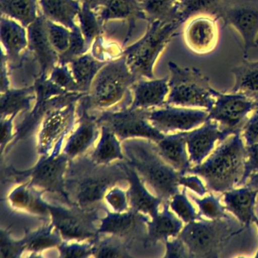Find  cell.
I'll return each mask as SVG.
<instances>
[{"label": "cell", "mask_w": 258, "mask_h": 258, "mask_svg": "<svg viewBox=\"0 0 258 258\" xmlns=\"http://www.w3.org/2000/svg\"><path fill=\"white\" fill-rule=\"evenodd\" d=\"M43 190L25 182L16 187L9 196V201L13 208L27 211L34 215L47 217L49 215V204L43 199Z\"/></svg>", "instance_id": "25"}, {"label": "cell", "mask_w": 258, "mask_h": 258, "mask_svg": "<svg viewBox=\"0 0 258 258\" xmlns=\"http://www.w3.org/2000/svg\"><path fill=\"white\" fill-rule=\"evenodd\" d=\"M70 160L66 176L69 205L82 209L104 208L102 202L110 188L127 179L124 161L97 164L90 157Z\"/></svg>", "instance_id": "1"}, {"label": "cell", "mask_w": 258, "mask_h": 258, "mask_svg": "<svg viewBox=\"0 0 258 258\" xmlns=\"http://www.w3.org/2000/svg\"><path fill=\"white\" fill-rule=\"evenodd\" d=\"M99 238V236L94 241L93 257H133L128 247L120 241L121 238L114 235H110L102 240Z\"/></svg>", "instance_id": "38"}, {"label": "cell", "mask_w": 258, "mask_h": 258, "mask_svg": "<svg viewBox=\"0 0 258 258\" xmlns=\"http://www.w3.org/2000/svg\"><path fill=\"white\" fill-rule=\"evenodd\" d=\"M100 131V125L96 117L89 116L87 111H83L79 126L68 138L61 152L70 160L83 156L96 143Z\"/></svg>", "instance_id": "21"}, {"label": "cell", "mask_w": 258, "mask_h": 258, "mask_svg": "<svg viewBox=\"0 0 258 258\" xmlns=\"http://www.w3.org/2000/svg\"><path fill=\"white\" fill-rule=\"evenodd\" d=\"M124 164L127 175L126 182L129 183L126 194L130 209L145 214L151 219L154 218L159 213V206L163 203L162 199L158 196H154L146 188L145 182L137 171L125 161Z\"/></svg>", "instance_id": "19"}, {"label": "cell", "mask_w": 258, "mask_h": 258, "mask_svg": "<svg viewBox=\"0 0 258 258\" xmlns=\"http://www.w3.org/2000/svg\"><path fill=\"white\" fill-rule=\"evenodd\" d=\"M48 79L68 93H83L68 64H57L49 74Z\"/></svg>", "instance_id": "40"}, {"label": "cell", "mask_w": 258, "mask_h": 258, "mask_svg": "<svg viewBox=\"0 0 258 258\" xmlns=\"http://www.w3.org/2000/svg\"><path fill=\"white\" fill-rule=\"evenodd\" d=\"M47 19L43 14L28 26V49L40 68L39 78L46 79L58 64V53L51 44L46 26Z\"/></svg>", "instance_id": "15"}, {"label": "cell", "mask_w": 258, "mask_h": 258, "mask_svg": "<svg viewBox=\"0 0 258 258\" xmlns=\"http://www.w3.org/2000/svg\"><path fill=\"white\" fill-rule=\"evenodd\" d=\"M79 1H81L82 4H87L96 12L100 10L103 4V0H79Z\"/></svg>", "instance_id": "53"}, {"label": "cell", "mask_w": 258, "mask_h": 258, "mask_svg": "<svg viewBox=\"0 0 258 258\" xmlns=\"http://www.w3.org/2000/svg\"><path fill=\"white\" fill-rule=\"evenodd\" d=\"M169 78L137 80L131 87L134 96L130 107L136 109H153L166 105V96L170 91Z\"/></svg>", "instance_id": "20"}, {"label": "cell", "mask_w": 258, "mask_h": 258, "mask_svg": "<svg viewBox=\"0 0 258 258\" xmlns=\"http://www.w3.org/2000/svg\"><path fill=\"white\" fill-rule=\"evenodd\" d=\"M35 85L19 89H10L1 93L0 114L1 118L10 117L21 111L30 109L33 101L37 98Z\"/></svg>", "instance_id": "30"}, {"label": "cell", "mask_w": 258, "mask_h": 258, "mask_svg": "<svg viewBox=\"0 0 258 258\" xmlns=\"http://www.w3.org/2000/svg\"><path fill=\"white\" fill-rule=\"evenodd\" d=\"M217 19L239 34L244 44L243 56L247 58L258 37V0H231Z\"/></svg>", "instance_id": "12"}, {"label": "cell", "mask_w": 258, "mask_h": 258, "mask_svg": "<svg viewBox=\"0 0 258 258\" xmlns=\"http://www.w3.org/2000/svg\"><path fill=\"white\" fill-rule=\"evenodd\" d=\"M101 137L90 158L97 164H110L124 161L121 142L109 128L100 126Z\"/></svg>", "instance_id": "29"}, {"label": "cell", "mask_w": 258, "mask_h": 258, "mask_svg": "<svg viewBox=\"0 0 258 258\" xmlns=\"http://www.w3.org/2000/svg\"><path fill=\"white\" fill-rule=\"evenodd\" d=\"M217 140L224 141L219 125L211 120H206L205 125L199 129L188 133L186 143L190 160L197 165L202 164L214 149V143Z\"/></svg>", "instance_id": "22"}, {"label": "cell", "mask_w": 258, "mask_h": 258, "mask_svg": "<svg viewBox=\"0 0 258 258\" xmlns=\"http://www.w3.org/2000/svg\"><path fill=\"white\" fill-rule=\"evenodd\" d=\"M170 91L166 105L182 107H201L209 111L215 102V90L210 85L209 78L199 69L180 67L168 63Z\"/></svg>", "instance_id": "7"}, {"label": "cell", "mask_w": 258, "mask_h": 258, "mask_svg": "<svg viewBox=\"0 0 258 258\" xmlns=\"http://www.w3.org/2000/svg\"><path fill=\"white\" fill-rule=\"evenodd\" d=\"M231 0H181L178 5L177 17L183 24L198 16H210L217 19Z\"/></svg>", "instance_id": "33"}, {"label": "cell", "mask_w": 258, "mask_h": 258, "mask_svg": "<svg viewBox=\"0 0 258 258\" xmlns=\"http://www.w3.org/2000/svg\"><path fill=\"white\" fill-rule=\"evenodd\" d=\"M169 203L164 202L162 211L147 223L146 242L155 244L158 241L169 240L170 237L178 236L182 229V223L169 211Z\"/></svg>", "instance_id": "27"}, {"label": "cell", "mask_w": 258, "mask_h": 258, "mask_svg": "<svg viewBox=\"0 0 258 258\" xmlns=\"http://www.w3.org/2000/svg\"><path fill=\"white\" fill-rule=\"evenodd\" d=\"M165 244L166 252L164 256V257H189L188 248L184 241L179 236L172 241L167 240L165 241Z\"/></svg>", "instance_id": "48"}, {"label": "cell", "mask_w": 258, "mask_h": 258, "mask_svg": "<svg viewBox=\"0 0 258 258\" xmlns=\"http://www.w3.org/2000/svg\"><path fill=\"white\" fill-rule=\"evenodd\" d=\"M214 96L215 102L208 111V120L220 123L219 127L225 141L226 137L242 131L247 121L246 116L255 109V100L241 93L225 94L217 90Z\"/></svg>", "instance_id": "10"}, {"label": "cell", "mask_w": 258, "mask_h": 258, "mask_svg": "<svg viewBox=\"0 0 258 258\" xmlns=\"http://www.w3.org/2000/svg\"><path fill=\"white\" fill-rule=\"evenodd\" d=\"M78 19L80 29L84 35L87 46L90 49L96 39L102 35L103 25L99 21L96 11L87 4H83L81 5Z\"/></svg>", "instance_id": "36"}, {"label": "cell", "mask_w": 258, "mask_h": 258, "mask_svg": "<svg viewBox=\"0 0 258 258\" xmlns=\"http://www.w3.org/2000/svg\"><path fill=\"white\" fill-rule=\"evenodd\" d=\"M191 199L199 206L201 215L205 216L211 220L229 218V216L225 212L226 207L220 205V197H215L213 194L204 198L198 199L193 195H190Z\"/></svg>", "instance_id": "41"}, {"label": "cell", "mask_w": 258, "mask_h": 258, "mask_svg": "<svg viewBox=\"0 0 258 258\" xmlns=\"http://www.w3.org/2000/svg\"><path fill=\"white\" fill-rule=\"evenodd\" d=\"M253 222H254V223H256V226H258V218H257V217H256V218L254 219V220H253Z\"/></svg>", "instance_id": "55"}, {"label": "cell", "mask_w": 258, "mask_h": 258, "mask_svg": "<svg viewBox=\"0 0 258 258\" xmlns=\"http://www.w3.org/2000/svg\"><path fill=\"white\" fill-rule=\"evenodd\" d=\"M256 257H258V252H257V253H256Z\"/></svg>", "instance_id": "57"}, {"label": "cell", "mask_w": 258, "mask_h": 258, "mask_svg": "<svg viewBox=\"0 0 258 258\" xmlns=\"http://www.w3.org/2000/svg\"><path fill=\"white\" fill-rule=\"evenodd\" d=\"M148 23L144 35L123 49L126 64L138 79H155L157 60L182 25L178 19H156Z\"/></svg>", "instance_id": "4"}, {"label": "cell", "mask_w": 258, "mask_h": 258, "mask_svg": "<svg viewBox=\"0 0 258 258\" xmlns=\"http://www.w3.org/2000/svg\"><path fill=\"white\" fill-rule=\"evenodd\" d=\"M257 192V190L248 185L224 192L226 209L232 212L246 227H248L256 217L253 207Z\"/></svg>", "instance_id": "26"}, {"label": "cell", "mask_w": 258, "mask_h": 258, "mask_svg": "<svg viewBox=\"0 0 258 258\" xmlns=\"http://www.w3.org/2000/svg\"><path fill=\"white\" fill-rule=\"evenodd\" d=\"M93 56L92 53H85L70 63V69L81 93L87 94L99 71L107 64Z\"/></svg>", "instance_id": "31"}, {"label": "cell", "mask_w": 258, "mask_h": 258, "mask_svg": "<svg viewBox=\"0 0 258 258\" xmlns=\"http://www.w3.org/2000/svg\"><path fill=\"white\" fill-rule=\"evenodd\" d=\"M217 19L210 16L191 18L183 31L187 47L198 55H207L214 51L219 40Z\"/></svg>", "instance_id": "16"}, {"label": "cell", "mask_w": 258, "mask_h": 258, "mask_svg": "<svg viewBox=\"0 0 258 258\" xmlns=\"http://www.w3.org/2000/svg\"><path fill=\"white\" fill-rule=\"evenodd\" d=\"M246 153L244 173L238 185H244L249 177L258 173V143L246 146Z\"/></svg>", "instance_id": "47"}, {"label": "cell", "mask_w": 258, "mask_h": 258, "mask_svg": "<svg viewBox=\"0 0 258 258\" xmlns=\"http://www.w3.org/2000/svg\"><path fill=\"white\" fill-rule=\"evenodd\" d=\"M38 2L46 19L70 30L78 26L76 19L81 6L78 0H38Z\"/></svg>", "instance_id": "28"}, {"label": "cell", "mask_w": 258, "mask_h": 258, "mask_svg": "<svg viewBox=\"0 0 258 258\" xmlns=\"http://www.w3.org/2000/svg\"><path fill=\"white\" fill-rule=\"evenodd\" d=\"M98 16L102 25L111 20L127 21L129 28L123 45L131 39L137 21L148 22L141 0H103Z\"/></svg>", "instance_id": "18"}, {"label": "cell", "mask_w": 258, "mask_h": 258, "mask_svg": "<svg viewBox=\"0 0 258 258\" xmlns=\"http://www.w3.org/2000/svg\"><path fill=\"white\" fill-rule=\"evenodd\" d=\"M149 218L132 209L122 213L107 211L106 215L102 217L99 224V235L107 234L121 238H135L143 233L147 235Z\"/></svg>", "instance_id": "17"}, {"label": "cell", "mask_w": 258, "mask_h": 258, "mask_svg": "<svg viewBox=\"0 0 258 258\" xmlns=\"http://www.w3.org/2000/svg\"><path fill=\"white\" fill-rule=\"evenodd\" d=\"M105 202L114 212H125L130 208L127 194L116 185L108 190L105 196Z\"/></svg>", "instance_id": "46"}, {"label": "cell", "mask_w": 258, "mask_h": 258, "mask_svg": "<svg viewBox=\"0 0 258 258\" xmlns=\"http://www.w3.org/2000/svg\"><path fill=\"white\" fill-rule=\"evenodd\" d=\"M9 60L4 49H1L0 55V90L1 93H5L10 89V75H9Z\"/></svg>", "instance_id": "51"}, {"label": "cell", "mask_w": 258, "mask_h": 258, "mask_svg": "<svg viewBox=\"0 0 258 258\" xmlns=\"http://www.w3.org/2000/svg\"><path fill=\"white\" fill-rule=\"evenodd\" d=\"M76 101V100H75ZM75 101L52 110L42 122L38 136L37 151L41 156L61 153L66 137L75 124Z\"/></svg>", "instance_id": "11"}, {"label": "cell", "mask_w": 258, "mask_h": 258, "mask_svg": "<svg viewBox=\"0 0 258 258\" xmlns=\"http://www.w3.org/2000/svg\"><path fill=\"white\" fill-rule=\"evenodd\" d=\"M246 157L241 133H237L220 145L205 163L190 169L188 173L202 176L211 191L226 192L241 180Z\"/></svg>", "instance_id": "3"}, {"label": "cell", "mask_w": 258, "mask_h": 258, "mask_svg": "<svg viewBox=\"0 0 258 258\" xmlns=\"http://www.w3.org/2000/svg\"><path fill=\"white\" fill-rule=\"evenodd\" d=\"M90 47L87 45L79 25L71 30L70 43L69 47L62 53L58 54V64L69 66L75 58L87 53Z\"/></svg>", "instance_id": "39"}, {"label": "cell", "mask_w": 258, "mask_h": 258, "mask_svg": "<svg viewBox=\"0 0 258 258\" xmlns=\"http://www.w3.org/2000/svg\"><path fill=\"white\" fill-rule=\"evenodd\" d=\"M232 217L189 222L178 236L188 248L189 257H218L227 241L242 230Z\"/></svg>", "instance_id": "6"}, {"label": "cell", "mask_w": 258, "mask_h": 258, "mask_svg": "<svg viewBox=\"0 0 258 258\" xmlns=\"http://www.w3.org/2000/svg\"><path fill=\"white\" fill-rule=\"evenodd\" d=\"M185 191V187L182 193H177L172 198L169 203L170 208L185 223L202 220L201 214L196 212L194 207L188 201Z\"/></svg>", "instance_id": "42"}, {"label": "cell", "mask_w": 258, "mask_h": 258, "mask_svg": "<svg viewBox=\"0 0 258 258\" xmlns=\"http://www.w3.org/2000/svg\"><path fill=\"white\" fill-rule=\"evenodd\" d=\"M149 110L125 106L120 109L105 110L96 117L100 126L109 128L121 143L130 139L140 138L156 143L166 135L148 120Z\"/></svg>", "instance_id": "9"}, {"label": "cell", "mask_w": 258, "mask_h": 258, "mask_svg": "<svg viewBox=\"0 0 258 258\" xmlns=\"http://www.w3.org/2000/svg\"><path fill=\"white\" fill-rule=\"evenodd\" d=\"M235 84L232 93H241L253 100L258 99V61H243L232 69Z\"/></svg>", "instance_id": "32"}, {"label": "cell", "mask_w": 258, "mask_h": 258, "mask_svg": "<svg viewBox=\"0 0 258 258\" xmlns=\"http://www.w3.org/2000/svg\"><path fill=\"white\" fill-rule=\"evenodd\" d=\"M188 133L181 132L165 136L164 139L156 143L160 155L183 176L191 169L185 151Z\"/></svg>", "instance_id": "24"}, {"label": "cell", "mask_w": 258, "mask_h": 258, "mask_svg": "<svg viewBox=\"0 0 258 258\" xmlns=\"http://www.w3.org/2000/svg\"><path fill=\"white\" fill-rule=\"evenodd\" d=\"M208 111L175 108L168 105L159 109H150L148 120L163 134L170 131H187L208 120Z\"/></svg>", "instance_id": "14"}, {"label": "cell", "mask_w": 258, "mask_h": 258, "mask_svg": "<svg viewBox=\"0 0 258 258\" xmlns=\"http://www.w3.org/2000/svg\"><path fill=\"white\" fill-rule=\"evenodd\" d=\"M256 108H258V99L255 100V109H256Z\"/></svg>", "instance_id": "54"}, {"label": "cell", "mask_w": 258, "mask_h": 258, "mask_svg": "<svg viewBox=\"0 0 258 258\" xmlns=\"http://www.w3.org/2000/svg\"><path fill=\"white\" fill-rule=\"evenodd\" d=\"M179 184L183 185L185 188H190L200 196H203L207 191L202 181L197 176L185 177V176H182L179 180Z\"/></svg>", "instance_id": "52"}, {"label": "cell", "mask_w": 258, "mask_h": 258, "mask_svg": "<svg viewBox=\"0 0 258 258\" xmlns=\"http://www.w3.org/2000/svg\"><path fill=\"white\" fill-rule=\"evenodd\" d=\"M180 1L181 0H141V4L149 22L156 19H178V5Z\"/></svg>", "instance_id": "37"}, {"label": "cell", "mask_w": 258, "mask_h": 258, "mask_svg": "<svg viewBox=\"0 0 258 258\" xmlns=\"http://www.w3.org/2000/svg\"><path fill=\"white\" fill-rule=\"evenodd\" d=\"M95 241V240H94ZM94 241H66L58 246V252L61 257L86 258L93 256Z\"/></svg>", "instance_id": "43"}, {"label": "cell", "mask_w": 258, "mask_h": 258, "mask_svg": "<svg viewBox=\"0 0 258 258\" xmlns=\"http://www.w3.org/2000/svg\"><path fill=\"white\" fill-rule=\"evenodd\" d=\"M70 159L63 152L41 156L35 167L19 173L28 178V182L43 191L61 196L68 203L66 191V176ZM69 205V203H68Z\"/></svg>", "instance_id": "13"}, {"label": "cell", "mask_w": 258, "mask_h": 258, "mask_svg": "<svg viewBox=\"0 0 258 258\" xmlns=\"http://www.w3.org/2000/svg\"><path fill=\"white\" fill-rule=\"evenodd\" d=\"M99 209L86 210L74 205H49V217L66 241H91L99 236Z\"/></svg>", "instance_id": "8"}, {"label": "cell", "mask_w": 258, "mask_h": 258, "mask_svg": "<svg viewBox=\"0 0 258 258\" xmlns=\"http://www.w3.org/2000/svg\"><path fill=\"white\" fill-rule=\"evenodd\" d=\"M0 256L1 258H18L25 251V241H16L10 236L8 231L1 229L0 235Z\"/></svg>", "instance_id": "45"}, {"label": "cell", "mask_w": 258, "mask_h": 258, "mask_svg": "<svg viewBox=\"0 0 258 258\" xmlns=\"http://www.w3.org/2000/svg\"><path fill=\"white\" fill-rule=\"evenodd\" d=\"M154 143V142H153ZM146 139H130L122 143L125 162L164 202L179 192L181 174L160 155L156 144Z\"/></svg>", "instance_id": "2"}, {"label": "cell", "mask_w": 258, "mask_h": 258, "mask_svg": "<svg viewBox=\"0 0 258 258\" xmlns=\"http://www.w3.org/2000/svg\"><path fill=\"white\" fill-rule=\"evenodd\" d=\"M19 22L1 16L0 38L9 63L17 62L22 52L28 46V31Z\"/></svg>", "instance_id": "23"}, {"label": "cell", "mask_w": 258, "mask_h": 258, "mask_svg": "<svg viewBox=\"0 0 258 258\" xmlns=\"http://www.w3.org/2000/svg\"><path fill=\"white\" fill-rule=\"evenodd\" d=\"M256 46H258V37H257V39H256Z\"/></svg>", "instance_id": "56"}, {"label": "cell", "mask_w": 258, "mask_h": 258, "mask_svg": "<svg viewBox=\"0 0 258 258\" xmlns=\"http://www.w3.org/2000/svg\"><path fill=\"white\" fill-rule=\"evenodd\" d=\"M46 26L51 44L58 54L62 53L70 43L71 30L49 19L46 22Z\"/></svg>", "instance_id": "44"}, {"label": "cell", "mask_w": 258, "mask_h": 258, "mask_svg": "<svg viewBox=\"0 0 258 258\" xmlns=\"http://www.w3.org/2000/svg\"><path fill=\"white\" fill-rule=\"evenodd\" d=\"M1 16L19 22L25 28L38 18L37 0H0Z\"/></svg>", "instance_id": "34"}, {"label": "cell", "mask_w": 258, "mask_h": 258, "mask_svg": "<svg viewBox=\"0 0 258 258\" xmlns=\"http://www.w3.org/2000/svg\"><path fill=\"white\" fill-rule=\"evenodd\" d=\"M242 131L246 146L258 143V108L255 109L253 115L246 121Z\"/></svg>", "instance_id": "49"}, {"label": "cell", "mask_w": 258, "mask_h": 258, "mask_svg": "<svg viewBox=\"0 0 258 258\" xmlns=\"http://www.w3.org/2000/svg\"><path fill=\"white\" fill-rule=\"evenodd\" d=\"M16 114L10 116V117L1 118V133H0V143H1V154L4 152V149L7 145L12 141L13 138V120Z\"/></svg>", "instance_id": "50"}, {"label": "cell", "mask_w": 258, "mask_h": 258, "mask_svg": "<svg viewBox=\"0 0 258 258\" xmlns=\"http://www.w3.org/2000/svg\"><path fill=\"white\" fill-rule=\"evenodd\" d=\"M63 241L61 234L52 223L28 234L24 238L25 251L31 252L34 256L44 250L58 247Z\"/></svg>", "instance_id": "35"}, {"label": "cell", "mask_w": 258, "mask_h": 258, "mask_svg": "<svg viewBox=\"0 0 258 258\" xmlns=\"http://www.w3.org/2000/svg\"><path fill=\"white\" fill-rule=\"evenodd\" d=\"M137 80L123 55L108 61L96 75L89 93L83 96V111L112 108L127 96Z\"/></svg>", "instance_id": "5"}]
</instances>
